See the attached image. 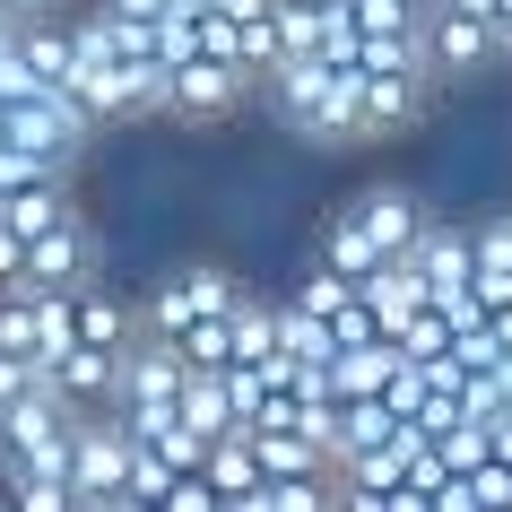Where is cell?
I'll use <instances>...</instances> for the list:
<instances>
[{
  "mask_svg": "<svg viewBox=\"0 0 512 512\" xmlns=\"http://www.w3.org/2000/svg\"><path fill=\"white\" fill-rule=\"evenodd\" d=\"M183 382H191L183 348L157 339V330H139L131 348H122V391H113V408H174V400H183Z\"/></svg>",
  "mask_w": 512,
  "mask_h": 512,
  "instance_id": "ba28073f",
  "label": "cell"
},
{
  "mask_svg": "<svg viewBox=\"0 0 512 512\" xmlns=\"http://www.w3.org/2000/svg\"><path fill=\"white\" fill-rule=\"evenodd\" d=\"M400 365H408L400 339H365V348H339V356H330V391H339V400H382Z\"/></svg>",
  "mask_w": 512,
  "mask_h": 512,
  "instance_id": "4fadbf2b",
  "label": "cell"
},
{
  "mask_svg": "<svg viewBox=\"0 0 512 512\" xmlns=\"http://www.w3.org/2000/svg\"><path fill=\"white\" fill-rule=\"evenodd\" d=\"M35 382H44V374H35L27 356H0V408H9V400H27Z\"/></svg>",
  "mask_w": 512,
  "mask_h": 512,
  "instance_id": "603a6c76",
  "label": "cell"
},
{
  "mask_svg": "<svg viewBox=\"0 0 512 512\" xmlns=\"http://www.w3.org/2000/svg\"><path fill=\"white\" fill-rule=\"evenodd\" d=\"M0 18H9V27H27V18H53V0H0Z\"/></svg>",
  "mask_w": 512,
  "mask_h": 512,
  "instance_id": "d4e9b609",
  "label": "cell"
},
{
  "mask_svg": "<svg viewBox=\"0 0 512 512\" xmlns=\"http://www.w3.org/2000/svg\"><path fill=\"white\" fill-rule=\"evenodd\" d=\"M70 486H79L87 504L131 495V426H122V408H79V434H70Z\"/></svg>",
  "mask_w": 512,
  "mask_h": 512,
  "instance_id": "277c9868",
  "label": "cell"
},
{
  "mask_svg": "<svg viewBox=\"0 0 512 512\" xmlns=\"http://www.w3.org/2000/svg\"><path fill=\"white\" fill-rule=\"evenodd\" d=\"M79 486L70 478H9V512H70Z\"/></svg>",
  "mask_w": 512,
  "mask_h": 512,
  "instance_id": "44dd1931",
  "label": "cell"
},
{
  "mask_svg": "<svg viewBox=\"0 0 512 512\" xmlns=\"http://www.w3.org/2000/svg\"><path fill=\"white\" fill-rule=\"evenodd\" d=\"M87 278H96V235H87V217L70 209L61 226H44V235L27 243V287L70 296V287H87Z\"/></svg>",
  "mask_w": 512,
  "mask_h": 512,
  "instance_id": "9c48e42d",
  "label": "cell"
},
{
  "mask_svg": "<svg viewBox=\"0 0 512 512\" xmlns=\"http://www.w3.org/2000/svg\"><path fill=\"white\" fill-rule=\"evenodd\" d=\"M252 452H261V478H313V469H330V452H322L304 426H270V434H252Z\"/></svg>",
  "mask_w": 512,
  "mask_h": 512,
  "instance_id": "e0dca14e",
  "label": "cell"
},
{
  "mask_svg": "<svg viewBox=\"0 0 512 512\" xmlns=\"http://www.w3.org/2000/svg\"><path fill=\"white\" fill-rule=\"evenodd\" d=\"M356 296H365V313H374V330H382V339H400V330H408V313L426 304V278L408 270V261H382L374 278H356Z\"/></svg>",
  "mask_w": 512,
  "mask_h": 512,
  "instance_id": "5bb4252c",
  "label": "cell"
},
{
  "mask_svg": "<svg viewBox=\"0 0 512 512\" xmlns=\"http://www.w3.org/2000/svg\"><path fill=\"white\" fill-rule=\"evenodd\" d=\"M174 408H183V426L200 434V443H217V434H243V426H235V400H226V374H191Z\"/></svg>",
  "mask_w": 512,
  "mask_h": 512,
  "instance_id": "ac0fdd59",
  "label": "cell"
},
{
  "mask_svg": "<svg viewBox=\"0 0 512 512\" xmlns=\"http://www.w3.org/2000/svg\"><path fill=\"white\" fill-rule=\"evenodd\" d=\"M452 9H478V18H486V9H495V0H452Z\"/></svg>",
  "mask_w": 512,
  "mask_h": 512,
  "instance_id": "83f0119b",
  "label": "cell"
},
{
  "mask_svg": "<svg viewBox=\"0 0 512 512\" xmlns=\"http://www.w3.org/2000/svg\"><path fill=\"white\" fill-rule=\"evenodd\" d=\"M486 330H495V356L512 365V304H495V313H486Z\"/></svg>",
  "mask_w": 512,
  "mask_h": 512,
  "instance_id": "484cf974",
  "label": "cell"
},
{
  "mask_svg": "<svg viewBox=\"0 0 512 512\" xmlns=\"http://www.w3.org/2000/svg\"><path fill=\"white\" fill-rule=\"evenodd\" d=\"M408 270L426 278V296H469V278H478V243H469V226H452V217H426V235L408 243Z\"/></svg>",
  "mask_w": 512,
  "mask_h": 512,
  "instance_id": "30bf717a",
  "label": "cell"
},
{
  "mask_svg": "<svg viewBox=\"0 0 512 512\" xmlns=\"http://www.w3.org/2000/svg\"><path fill=\"white\" fill-rule=\"evenodd\" d=\"M434 96V70L408 61V70H356V139H391L408 131Z\"/></svg>",
  "mask_w": 512,
  "mask_h": 512,
  "instance_id": "8992f818",
  "label": "cell"
},
{
  "mask_svg": "<svg viewBox=\"0 0 512 512\" xmlns=\"http://www.w3.org/2000/svg\"><path fill=\"white\" fill-rule=\"evenodd\" d=\"M261 87H270V105H278L287 131L322 139V148H348V139H356V61L296 53V61H278Z\"/></svg>",
  "mask_w": 512,
  "mask_h": 512,
  "instance_id": "6da1fadb",
  "label": "cell"
},
{
  "mask_svg": "<svg viewBox=\"0 0 512 512\" xmlns=\"http://www.w3.org/2000/svg\"><path fill=\"white\" fill-rule=\"evenodd\" d=\"M105 512H157V504H139V495H113V504Z\"/></svg>",
  "mask_w": 512,
  "mask_h": 512,
  "instance_id": "4316f807",
  "label": "cell"
},
{
  "mask_svg": "<svg viewBox=\"0 0 512 512\" xmlns=\"http://www.w3.org/2000/svg\"><path fill=\"white\" fill-rule=\"evenodd\" d=\"M252 70L226 53H209V44H191V53L165 61V113H183V122H217V113H235L243 96H252Z\"/></svg>",
  "mask_w": 512,
  "mask_h": 512,
  "instance_id": "3957f363",
  "label": "cell"
},
{
  "mask_svg": "<svg viewBox=\"0 0 512 512\" xmlns=\"http://www.w3.org/2000/svg\"><path fill=\"white\" fill-rule=\"evenodd\" d=\"M339 217H348L356 235L374 243L382 261H408V243L426 235V200H417L408 183H374V191H356V200H348Z\"/></svg>",
  "mask_w": 512,
  "mask_h": 512,
  "instance_id": "52a82bcc",
  "label": "cell"
},
{
  "mask_svg": "<svg viewBox=\"0 0 512 512\" xmlns=\"http://www.w3.org/2000/svg\"><path fill=\"white\" fill-rule=\"evenodd\" d=\"M70 330H79V348H113V356H122L139 339V313L113 296V287L87 278V287H70Z\"/></svg>",
  "mask_w": 512,
  "mask_h": 512,
  "instance_id": "7c38bea8",
  "label": "cell"
},
{
  "mask_svg": "<svg viewBox=\"0 0 512 512\" xmlns=\"http://www.w3.org/2000/svg\"><path fill=\"white\" fill-rule=\"evenodd\" d=\"M44 382H53L70 408H113V391H122V356L113 348H70L44 365Z\"/></svg>",
  "mask_w": 512,
  "mask_h": 512,
  "instance_id": "8fae6325",
  "label": "cell"
},
{
  "mask_svg": "<svg viewBox=\"0 0 512 512\" xmlns=\"http://www.w3.org/2000/svg\"><path fill=\"white\" fill-rule=\"evenodd\" d=\"M469 243H478V278H469V296L495 313V304H512V209L504 217H478Z\"/></svg>",
  "mask_w": 512,
  "mask_h": 512,
  "instance_id": "9a60e30c",
  "label": "cell"
},
{
  "mask_svg": "<svg viewBox=\"0 0 512 512\" xmlns=\"http://www.w3.org/2000/svg\"><path fill=\"white\" fill-rule=\"evenodd\" d=\"M330 512H391V495H374V486L339 478V495H330Z\"/></svg>",
  "mask_w": 512,
  "mask_h": 512,
  "instance_id": "cb8c5ba5",
  "label": "cell"
},
{
  "mask_svg": "<svg viewBox=\"0 0 512 512\" xmlns=\"http://www.w3.org/2000/svg\"><path fill=\"white\" fill-rule=\"evenodd\" d=\"M486 61H504L495 18L452 9V0H426V70H434V79H478Z\"/></svg>",
  "mask_w": 512,
  "mask_h": 512,
  "instance_id": "5b68a950",
  "label": "cell"
},
{
  "mask_svg": "<svg viewBox=\"0 0 512 512\" xmlns=\"http://www.w3.org/2000/svg\"><path fill=\"white\" fill-rule=\"evenodd\" d=\"M200 478L235 504V495H261V452H252V434H217L209 460H200Z\"/></svg>",
  "mask_w": 512,
  "mask_h": 512,
  "instance_id": "2e32d148",
  "label": "cell"
},
{
  "mask_svg": "<svg viewBox=\"0 0 512 512\" xmlns=\"http://www.w3.org/2000/svg\"><path fill=\"white\" fill-rule=\"evenodd\" d=\"M322 261H330L339 278H374V270H382V252H374L365 235H356L348 217H330V235H322Z\"/></svg>",
  "mask_w": 512,
  "mask_h": 512,
  "instance_id": "ffe728a7",
  "label": "cell"
},
{
  "mask_svg": "<svg viewBox=\"0 0 512 512\" xmlns=\"http://www.w3.org/2000/svg\"><path fill=\"white\" fill-rule=\"evenodd\" d=\"M287 304H296V313H313V322H339V313L356 304V278H339L330 261H313V270H304V287H296Z\"/></svg>",
  "mask_w": 512,
  "mask_h": 512,
  "instance_id": "d6986e66",
  "label": "cell"
},
{
  "mask_svg": "<svg viewBox=\"0 0 512 512\" xmlns=\"http://www.w3.org/2000/svg\"><path fill=\"white\" fill-rule=\"evenodd\" d=\"M252 296L235 270H217V261H183V270H165L139 304V330H157V339H183L191 322H209V313H235Z\"/></svg>",
  "mask_w": 512,
  "mask_h": 512,
  "instance_id": "7a4b0ae2",
  "label": "cell"
},
{
  "mask_svg": "<svg viewBox=\"0 0 512 512\" xmlns=\"http://www.w3.org/2000/svg\"><path fill=\"white\" fill-rule=\"evenodd\" d=\"M157 512H226V495H217V486L200 478V469H183V478H174V486L157 495Z\"/></svg>",
  "mask_w": 512,
  "mask_h": 512,
  "instance_id": "7402d4cb",
  "label": "cell"
}]
</instances>
